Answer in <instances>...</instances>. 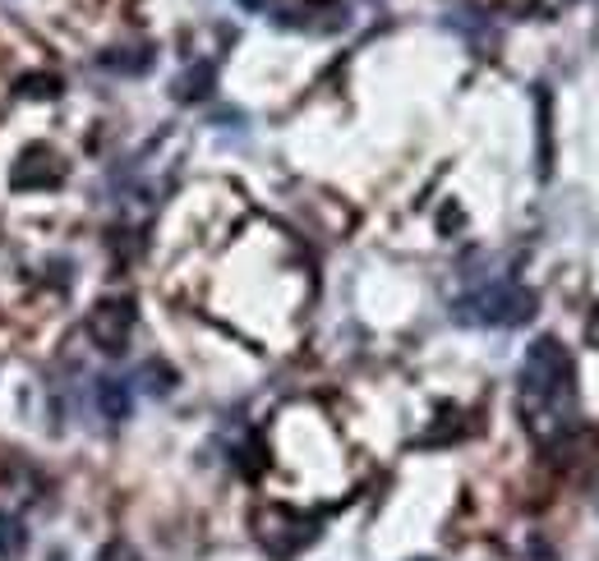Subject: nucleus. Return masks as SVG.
Wrapping results in <instances>:
<instances>
[{"mask_svg":"<svg viewBox=\"0 0 599 561\" xmlns=\"http://www.w3.org/2000/svg\"><path fill=\"white\" fill-rule=\"evenodd\" d=\"M521 419L540 442H553L576 419V369L558 336L530 341L521 359Z\"/></svg>","mask_w":599,"mask_h":561,"instance_id":"obj_1","label":"nucleus"},{"mask_svg":"<svg viewBox=\"0 0 599 561\" xmlns=\"http://www.w3.org/2000/svg\"><path fill=\"white\" fill-rule=\"evenodd\" d=\"M452 318L465 327H521L535 318V295L526 285L498 281V285L475 290V295H461L452 304Z\"/></svg>","mask_w":599,"mask_h":561,"instance_id":"obj_2","label":"nucleus"},{"mask_svg":"<svg viewBox=\"0 0 599 561\" xmlns=\"http://www.w3.org/2000/svg\"><path fill=\"white\" fill-rule=\"evenodd\" d=\"M254 534H258V544L268 548L273 557H296L300 548H309L319 538V521L296 515V511H286V506H268V511H258Z\"/></svg>","mask_w":599,"mask_h":561,"instance_id":"obj_3","label":"nucleus"},{"mask_svg":"<svg viewBox=\"0 0 599 561\" xmlns=\"http://www.w3.org/2000/svg\"><path fill=\"white\" fill-rule=\"evenodd\" d=\"M135 300H102L93 313H88V336L102 354H125L129 331H135Z\"/></svg>","mask_w":599,"mask_h":561,"instance_id":"obj_4","label":"nucleus"},{"mask_svg":"<svg viewBox=\"0 0 599 561\" xmlns=\"http://www.w3.org/2000/svg\"><path fill=\"white\" fill-rule=\"evenodd\" d=\"M273 24L277 28H296V33H342L350 24V14L342 0H304V5H291V10H281L273 14Z\"/></svg>","mask_w":599,"mask_h":561,"instance_id":"obj_5","label":"nucleus"},{"mask_svg":"<svg viewBox=\"0 0 599 561\" xmlns=\"http://www.w3.org/2000/svg\"><path fill=\"white\" fill-rule=\"evenodd\" d=\"M14 189H51L65 179V166H60V156L51 148H28L24 156L14 162Z\"/></svg>","mask_w":599,"mask_h":561,"instance_id":"obj_6","label":"nucleus"},{"mask_svg":"<svg viewBox=\"0 0 599 561\" xmlns=\"http://www.w3.org/2000/svg\"><path fill=\"white\" fill-rule=\"evenodd\" d=\"M97 410L111 423L129 419V410H135V391H129L125 377H97Z\"/></svg>","mask_w":599,"mask_h":561,"instance_id":"obj_7","label":"nucleus"},{"mask_svg":"<svg viewBox=\"0 0 599 561\" xmlns=\"http://www.w3.org/2000/svg\"><path fill=\"white\" fill-rule=\"evenodd\" d=\"M212 83H217V65L198 60V65H189L181 79H175V102H204L212 93Z\"/></svg>","mask_w":599,"mask_h":561,"instance_id":"obj_8","label":"nucleus"},{"mask_svg":"<svg viewBox=\"0 0 599 561\" xmlns=\"http://www.w3.org/2000/svg\"><path fill=\"white\" fill-rule=\"evenodd\" d=\"M152 47H111V51H102V70H111V74H148L152 70Z\"/></svg>","mask_w":599,"mask_h":561,"instance_id":"obj_9","label":"nucleus"},{"mask_svg":"<svg viewBox=\"0 0 599 561\" xmlns=\"http://www.w3.org/2000/svg\"><path fill=\"white\" fill-rule=\"evenodd\" d=\"M24 525L14 521V515H0V557H14V552H24Z\"/></svg>","mask_w":599,"mask_h":561,"instance_id":"obj_10","label":"nucleus"},{"mask_svg":"<svg viewBox=\"0 0 599 561\" xmlns=\"http://www.w3.org/2000/svg\"><path fill=\"white\" fill-rule=\"evenodd\" d=\"M28 97H56L60 93V79H47V74H37V79H28V87H24Z\"/></svg>","mask_w":599,"mask_h":561,"instance_id":"obj_11","label":"nucleus"},{"mask_svg":"<svg viewBox=\"0 0 599 561\" xmlns=\"http://www.w3.org/2000/svg\"><path fill=\"white\" fill-rule=\"evenodd\" d=\"M97 561H139V552H135V548H129V544H106Z\"/></svg>","mask_w":599,"mask_h":561,"instance_id":"obj_12","label":"nucleus"}]
</instances>
